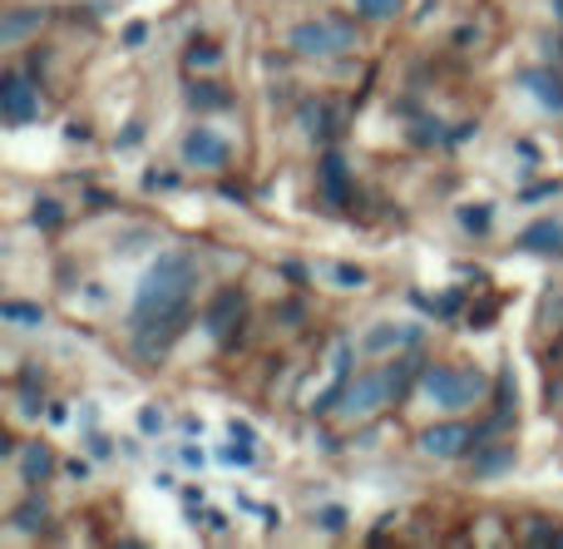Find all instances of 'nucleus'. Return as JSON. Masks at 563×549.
Instances as JSON below:
<instances>
[{
    "mask_svg": "<svg viewBox=\"0 0 563 549\" xmlns=\"http://www.w3.org/2000/svg\"><path fill=\"white\" fill-rule=\"evenodd\" d=\"M420 451L435 455V461H460V455L479 451V431L465 421H445V426H430L420 431Z\"/></svg>",
    "mask_w": 563,
    "mask_h": 549,
    "instance_id": "obj_8",
    "label": "nucleus"
},
{
    "mask_svg": "<svg viewBox=\"0 0 563 549\" xmlns=\"http://www.w3.org/2000/svg\"><path fill=\"white\" fill-rule=\"evenodd\" d=\"M317 525H321V530H331V535H341V530H346V510H341V505H321Z\"/></svg>",
    "mask_w": 563,
    "mask_h": 549,
    "instance_id": "obj_27",
    "label": "nucleus"
},
{
    "mask_svg": "<svg viewBox=\"0 0 563 549\" xmlns=\"http://www.w3.org/2000/svg\"><path fill=\"white\" fill-rule=\"evenodd\" d=\"M559 545H563V530H559Z\"/></svg>",
    "mask_w": 563,
    "mask_h": 549,
    "instance_id": "obj_36",
    "label": "nucleus"
},
{
    "mask_svg": "<svg viewBox=\"0 0 563 549\" xmlns=\"http://www.w3.org/2000/svg\"><path fill=\"white\" fill-rule=\"evenodd\" d=\"M460 228H465V233H489V228H495V208L489 204H460Z\"/></svg>",
    "mask_w": 563,
    "mask_h": 549,
    "instance_id": "obj_19",
    "label": "nucleus"
},
{
    "mask_svg": "<svg viewBox=\"0 0 563 549\" xmlns=\"http://www.w3.org/2000/svg\"><path fill=\"white\" fill-rule=\"evenodd\" d=\"M228 436H233V441H253L257 446V431L247 421H228Z\"/></svg>",
    "mask_w": 563,
    "mask_h": 549,
    "instance_id": "obj_32",
    "label": "nucleus"
},
{
    "mask_svg": "<svg viewBox=\"0 0 563 549\" xmlns=\"http://www.w3.org/2000/svg\"><path fill=\"white\" fill-rule=\"evenodd\" d=\"M164 426H168V416L158 411V406H144V411H139V431H144V436H158Z\"/></svg>",
    "mask_w": 563,
    "mask_h": 549,
    "instance_id": "obj_28",
    "label": "nucleus"
},
{
    "mask_svg": "<svg viewBox=\"0 0 563 549\" xmlns=\"http://www.w3.org/2000/svg\"><path fill=\"white\" fill-rule=\"evenodd\" d=\"M40 25H45V10H35V6L5 10V20H0V45H5V50H15L20 40H25L30 30H40Z\"/></svg>",
    "mask_w": 563,
    "mask_h": 549,
    "instance_id": "obj_12",
    "label": "nucleus"
},
{
    "mask_svg": "<svg viewBox=\"0 0 563 549\" xmlns=\"http://www.w3.org/2000/svg\"><path fill=\"white\" fill-rule=\"evenodd\" d=\"M144 188H178V174H148Z\"/></svg>",
    "mask_w": 563,
    "mask_h": 549,
    "instance_id": "obj_33",
    "label": "nucleus"
},
{
    "mask_svg": "<svg viewBox=\"0 0 563 549\" xmlns=\"http://www.w3.org/2000/svg\"><path fill=\"white\" fill-rule=\"evenodd\" d=\"M218 59H223V50H218V45H208V40H203V45H198V40H194V45H188V69H213Z\"/></svg>",
    "mask_w": 563,
    "mask_h": 549,
    "instance_id": "obj_24",
    "label": "nucleus"
},
{
    "mask_svg": "<svg viewBox=\"0 0 563 549\" xmlns=\"http://www.w3.org/2000/svg\"><path fill=\"white\" fill-rule=\"evenodd\" d=\"M0 322L15 327V332H40V327H45V312H40L35 303H15V297H10V303H0Z\"/></svg>",
    "mask_w": 563,
    "mask_h": 549,
    "instance_id": "obj_16",
    "label": "nucleus"
},
{
    "mask_svg": "<svg viewBox=\"0 0 563 549\" xmlns=\"http://www.w3.org/2000/svg\"><path fill=\"white\" fill-rule=\"evenodd\" d=\"M40 109H45V99H40V85L25 75V69H5L0 75V119H5L10 129L30 124V119H40Z\"/></svg>",
    "mask_w": 563,
    "mask_h": 549,
    "instance_id": "obj_5",
    "label": "nucleus"
},
{
    "mask_svg": "<svg viewBox=\"0 0 563 549\" xmlns=\"http://www.w3.org/2000/svg\"><path fill=\"white\" fill-rule=\"evenodd\" d=\"M30 218H35V228H59V223H65V208H59L55 198H40Z\"/></svg>",
    "mask_w": 563,
    "mask_h": 549,
    "instance_id": "obj_25",
    "label": "nucleus"
},
{
    "mask_svg": "<svg viewBox=\"0 0 563 549\" xmlns=\"http://www.w3.org/2000/svg\"><path fill=\"white\" fill-rule=\"evenodd\" d=\"M351 10H356V20H396L400 0H351Z\"/></svg>",
    "mask_w": 563,
    "mask_h": 549,
    "instance_id": "obj_22",
    "label": "nucleus"
},
{
    "mask_svg": "<svg viewBox=\"0 0 563 549\" xmlns=\"http://www.w3.org/2000/svg\"><path fill=\"white\" fill-rule=\"evenodd\" d=\"M509 461H515V446L495 441V446H489L485 455H475V471H479V475H495V471H505Z\"/></svg>",
    "mask_w": 563,
    "mask_h": 549,
    "instance_id": "obj_21",
    "label": "nucleus"
},
{
    "mask_svg": "<svg viewBox=\"0 0 563 549\" xmlns=\"http://www.w3.org/2000/svg\"><path fill=\"white\" fill-rule=\"evenodd\" d=\"M361 45V30L356 20H341V15H317V20H301L291 25L287 50L301 59H331V55H351Z\"/></svg>",
    "mask_w": 563,
    "mask_h": 549,
    "instance_id": "obj_4",
    "label": "nucleus"
},
{
    "mask_svg": "<svg viewBox=\"0 0 563 549\" xmlns=\"http://www.w3.org/2000/svg\"><path fill=\"white\" fill-rule=\"evenodd\" d=\"M351 356H356V347H351L346 337H336V342H331V362H327V386H321V392L311 396V406H307L311 416L336 411V402L346 396V386H351Z\"/></svg>",
    "mask_w": 563,
    "mask_h": 549,
    "instance_id": "obj_7",
    "label": "nucleus"
},
{
    "mask_svg": "<svg viewBox=\"0 0 563 549\" xmlns=\"http://www.w3.org/2000/svg\"><path fill=\"white\" fill-rule=\"evenodd\" d=\"M218 461H223V465H238V471H247V465L257 461V446H253V441H233V446H223V451H218Z\"/></svg>",
    "mask_w": 563,
    "mask_h": 549,
    "instance_id": "obj_23",
    "label": "nucleus"
},
{
    "mask_svg": "<svg viewBox=\"0 0 563 549\" xmlns=\"http://www.w3.org/2000/svg\"><path fill=\"white\" fill-rule=\"evenodd\" d=\"M178 465H188V471H203V461H208V455L203 451H198V446H178Z\"/></svg>",
    "mask_w": 563,
    "mask_h": 549,
    "instance_id": "obj_30",
    "label": "nucleus"
},
{
    "mask_svg": "<svg viewBox=\"0 0 563 549\" xmlns=\"http://www.w3.org/2000/svg\"><path fill=\"white\" fill-rule=\"evenodd\" d=\"M416 342H420V327L416 322H376L366 337H361V352L386 356V352H410Z\"/></svg>",
    "mask_w": 563,
    "mask_h": 549,
    "instance_id": "obj_9",
    "label": "nucleus"
},
{
    "mask_svg": "<svg viewBox=\"0 0 563 549\" xmlns=\"http://www.w3.org/2000/svg\"><path fill=\"white\" fill-rule=\"evenodd\" d=\"M188 105H203V109H228L233 105V95H228L223 85H213V79H198V85H188Z\"/></svg>",
    "mask_w": 563,
    "mask_h": 549,
    "instance_id": "obj_17",
    "label": "nucleus"
},
{
    "mask_svg": "<svg viewBox=\"0 0 563 549\" xmlns=\"http://www.w3.org/2000/svg\"><path fill=\"white\" fill-rule=\"evenodd\" d=\"M144 40H148V25H144V20H139V25H129V30H124V45H144Z\"/></svg>",
    "mask_w": 563,
    "mask_h": 549,
    "instance_id": "obj_34",
    "label": "nucleus"
},
{
    "mask_svg": "<svg viewBox=\"0 0 563 549\" xmlns=\"http://www.w3.org/2000/svg\"><path fill=\"white\" fill-rule=\"evenodd\" d=\"M144 144V124H129L124 134H119V149H139Z\"/></svg>",
    "mask_w": 563,
    "mask_h": 549,
    "instance_id": "obj_31",
    "label": "nucleus"
},
{
    "mask_svg": "<svg viewBox=\"0 0 563 549\" xmlns=\"http://www.w3.org/2000/svg\"><path fill=\"white\" fill-rule=\"evenodd\" d=\"M549 194H559V184H539V188H529L525 198H549Z\"/></svg>",
    "mask_w": 563,
    "mask_h": 549,
    "instance_id": "obj_35",
    "label": "nucleus"
},
{
    "mask_svg": "<svg viewBox=\"0 0 563 549\" xmlns=\"http://www.w3.org/2000/svg\"><path fill=\"white\" fill-rule=\"evenodd\" d=\"M416 372H420L416 356L396 352L390 362H380V366H371V372L351 376L346 396L336 402V421L341 426H361V421H371V416H380L386 406H396L400 396H406V386L416 382Z\"/></svg>",
    "mask_w": 563,
    "mask_h": 549,
    "instance_id": "obj_2",
    "label": "nucleus"
},
{
    "mask_svg": "<svg viewBox=\"0 0 563 549\" xmlns=\"http://www.w3.org/2000/svg\"><path fill=\"white\" fill-rule=\"evenodd\" d=\"M327 273V283H336L341 293H356V287H366V273L361 267H351V263H331V267H321Z\"/></svg>",
    "mask_w": 563,
    "mask_h": 549,
    "instance_id": "obj_20",
    "label": "nucleus"
},
{
    "mask_svg": "<svg viewBox=\"0 0 563 549\" xmlns=\"http://www.w3.org/2000/svg\"><path fill=\"white\" fill-rule=\"evenodd\" d=\"M20 475H25V485H40L49 471H55V455H49V446H40V441H30V446H20Z\"/></svg>",
    "mask_w": 563,
    "mask_h": 549,
    "instance_id": "obj_15",
    "label": "nucleus"
},
{
    "mask_svg": "<svg viewBox=\"0 0 563 549\" xmlns=\"http://www.w3.org/2000/svg\"><path fill=\"white\" fill-rule=\"evenodd\" d=\"M420 396L426 406L445 416H460L470 406H485L489 396V376L479 366H420Z\"/></svg>",
    "mask_w": 563,
    "mask_h": 549,
    "instance_id": "obj_3",
    "label": "nucleus"
},
{
    "mask_svg": "<svg viewBox=\"0 0 563 549\" xmlns=\"http://www.w3.org/2000/svg\"><path fill=\"white\" fill-rule=\"evenodd\" d=\"M45 520H49V510H45V501H35V495H30V501L10 515V525H15L20 535H40V530H45Z\"/></svg>",
    "mask_w": 563,
    "mask_h": 549,
    "instance_id": "obj_18",
    "label": "nucleus"
},
{
    "mask_svg": "<svg viewBox=\"0 0 563 549\" xmlns=\"http://www.w3.org/2000/svg\"><path fill=\"white\" fill-rule=\"evenodd\" d=\"M519 248H525V253H563V223L539 218V223H529L525 233H519Z\"/></svg>",
    "mask_w": 563,
    "mask_h": 549,
    "instance_id": "obj_13",
    "label": "nucleus"
},
{
    "mask_svg": "<svg viewBox=\"0 0 563 549\" xmlns=\"http://www.w3.org/2000/svg\"><path fill=\"white\" fill-rule=\"evenodd\" d=\"M301 129H307V139H321V134H327V109L307 105V109H301Z\"/></svg>",
    "mask_w": 563,
    "mask_h": 549,
    "instance_id": "obj_26",
    "label": "nucleus"
},
{
    "mask_svg": "<svg viewBox=\"0 0 563 549\" xmlns=\"http://www.w3.org/2000/svg\"><path fill=\"white\" fill-rule=\"evenodd\" d=\"M243 307H247V303H243V293H238V287H223V293H218L213 303H208L203 327H208L213 337H228L238 322H243Z\"/></svg>",
    "mask_w": 563,
    "mask_h": 549,
    "instance_id": "obj_11",
    "label": "nucleus"
},
{
    "mask_svg": "<svg viewBox=\"0 0 563 549\" xmlns=\"http://www.w3.org/2000/svg\"><path fill=\"white\" fill-rule=\"evenodd\" d=\"M525 540H529V545H559V530H544V520H529Z\"/></svg>",
    "mask_w": 563,
    "mask_h": 549,
    "instance_id": "obj_29",
    "label": "nucleus"
},
{
    "mask_svg": "<svg viewBox=\"0 0 563 549\" xmlns=\"http://www.w3.org/2000/svg\"><path fill=\"white\" fill-rule=\"evenodd\" d=\"M559 356H563V347H559Z\"/></svg>",
    "mask_w": 563,
    "mask_h": 549,
    "instance_id": "obj_37",
    "label": "nucleus"
},
{
    "mask_svg": "<svg viewBox=\"0 0 563 549\" xmlns=\"http://www.w3.org/2000/svg\"><path fill=\"white\" fill-rule=\"evenodd\" d=\"M519 85L529 89V99H534L539 109H549V114H563V79L554 69L534 65V69H519Z\"/></svg>",
    "mask_w": 563,
    "mask_h": 549,
    "instance_id": "obj_10",
    "label": "nucleus"
},
{
    "mask_svg": "<svg viewBox=\"0 0 563 549\" xmlns=\"http://www.w3.org/2000/svg\"><path fill=\"white\" fill-rule=\"evenodd\" d=\"M317 178H321V194L331 198V204H346L351 198V178H346V158L341 154H327L321 158V168H317Z\"/></svg>",
    "mask_w": 563,
    "mask_h": 549,
    "instance_id": "obj_14",
    "label": "nucleus"
},
{
    "mask_svg": "<svg viewBox=\"0 0 563 549\" xmlns=\"http://www.w3.org/2000/svg\"><path fill=\"white\" fill-rule=\"evenodd\" d=\"M198 293V257L184 248H168L144 267L134 287V337L139 352H164L178 332L188 327Z\"/></svg>",
    "mask_w": 563,
    "mask_h": 549,
    "instance_id": "obj_1",
    "label": "nucleus"
},
{
    "mask_svg": "<svg viewBox=\"0 0 563 549\" xmlns=\"http://www.w3.org/2000/svg\"><path fill=\"white\" fill-rule=\"evenodd\" d=\"M233 139L228 134H218L213 124H194L184 134V164L188 168H228L233 164Z\"/></svg>",
    "mask_w": 563,
    "mask_h": 549,
    "instance_id": "obj_6",
    "label": "nucleus"
}]
</instances>
